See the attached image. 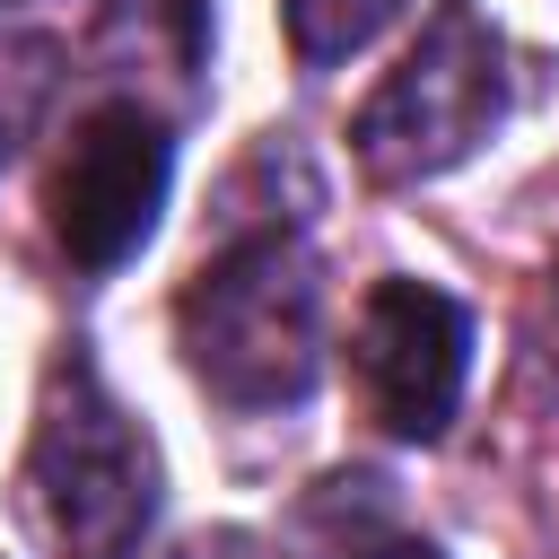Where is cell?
<instances>
[{"label": "cell", "instance_id": "obj_1", "mask_svg": "<svg viewBox=\"0 0 559 559\" xmlns=\"http://www.w3.org/2000/svg\"><path fill=\"white\" fill-rule=\"evenodd\" d=\"M175 341H183L192 384L218 393L227 411L306 402V384L323 367V280H314V253L288 227L236 236L175 297Z\"/></svg>", "mask_w": 559, "mask_h": 559}, {"label": "cell", "instance_id": "obj_2", "mask_svg": "<svg viewBox=\"0 0 559 559\" xmlns=\"http://www.w3.org/2000/svg\"><path fill=\"white\" fill-rule=\"evenodd\" d=\"M26 498H35V524L52 533L61 559H131L157 515V445L105 393V376L87 358H61L44 376Z\"/></svg>", "mask_w": 559, "mask_h": 559}, {"label": "cell", "instance_id": "obj_3", "mask_svg": "<svg viewBox=\"0 0 559 559\" xmlns=\"http://www.w3.org/2000/svg\"><path fill=\"white\" fill-rule=\"evenodd\" d=\"M507 114V44L472 0H437V17L419 26V44L402 52V70L358 105L349 140L358 166L376 183H428L445 166H463Z\"/></svg>", "mask_w": 559, "mask_h": 559}, {"label": "cell", "instance_id": "obj_4", "mask_svg": "<svg viewBox=\"0 0 559 559\" xmlns=\"http://www.w3.org/2000/svg\"><path fill=\"white\" fill-rule=\"evenodd\" d=\"M166 175H175V140L166 114L148 96H96L52 166V236L79 271H114L148 245L157 210H166Z\"/></svg>", "mask_w": 559, "mask_h": 559}, {"label": "cell", "instance_id": "obj_5", "mask_svg": "<svg viewBox=\"0 0 559 559\" xmlns=\"http://www.w3.org/2000/svg\"><path fill=\"white\" fill-rule=\"evenodd\" d=\"M463 367H472V323L445 288H428V280L367 288L358 332H349V376L384 437H402V445L445 437V419L463 402Z\"/></svg>", "mask_w": 559, "mask_h": 559}, {"label": "cell", "instance_id": "obj_6", "mask_svg": "<svg viewBox=\"0 0 559 559\" xmlns=\"http://www.w3.org/2000/svg\"><path fill=\"white\" fill-rule=\"evenodd\" d=\"M105 35L114 44H140L148 70H166L175 87H192L201 61H210V0H114Z\"/></svg>", "mask_w": 559, "mask_h": 559}, {"label": "cell", "instance_id": "obj_7", "mask_svg": "<svg viewBox=\"0 0 559 559\" xmlns=\"http://www.w3.org/2000/svg\"><path fill=\"white\" fill-rule=\"evenodd\" d=\"M61 44L52 35H35V26H0V166L26 148V131H35V114L52 105V87H61Z\"/></svg>", "mask_w": 559, "mask_h": 559}, {"label": "cell", "instance_id": "obj_8", "mask_svg": "<svg viewBox=\"0 0 559 559\" xmlns=\"http://www.w3.org/2000/svg\"><path fill=\"white\" fill-rule=\"evenodd\" d=\"M393 9H402V0H288V44H297L306 70H332V61H349Z\"/></svg>", "mask_w": 559, "mask_h": 559}, {"label": "cell", "instance_id": "obj_9", "mask_svg": "<svg viewBox=\"0 0 559 559\" xmlns=\"http://www.w3.org/2000/svg\"><path fill=\"white\" fill-rule=\"evenodd\" d=\"M533 349H542V367L559 376V262L542 271V297H533Z\"/></svg>", "mask_w": 559, "mask_h": 559}, {"label": "cell", "instance_id": "obj_10", "mask_svg": "<svg viewBox=\"0 0 559 559\" xmlns=\"http://www.w3.org/2000/svg\"><path fill=\"white\" fill-rule=\"evenodd\" d=\"M367 559H437V550H428V542H376Z\"/></svg>", "mask_w": 559, "mask_h": 559}]
</instances>
